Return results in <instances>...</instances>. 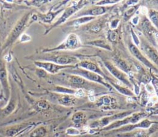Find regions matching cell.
I'll return each instance as SVG.
<instances>
[{
  "instance_id": "6da1fadb",
  "label": "cell",
  "mask_w": 158,
  "mask_h": 137,
  "mask_svg": "<svg viewBox=\"0 0 158 137\" xmlns=\"http://www.w3.org/2000/svg\"><path fill=\"white\" fill-rule=\"evenodd\" d=\"M80 46L81 42L78 37L74 33H71L69 35L63 43H62L57 48L48 51H53L56 50H75L78 48Z\"/></svg>"
},
{
  "instance_id": "7a4b0ae2",
  "label": "cell",
  "mask_w": 158,
  "mask_h": 137,
  "mask_svg": "<svg viewBox=\"0 0 158 137\" xmlns=\"http://www.w3.org/2000/svg\"><path fill=\"white\" fill-rule=\"evenodd\" d=\"M28 19V14H27L24 15L20 20L17 22L15 27L12 30L7 42L6 43V46H7L8 45L12 44L14 40L17 39V38L19 37V35L20 34V33L22 32L23 29L25 27V25L27 24V22Z\"/></svg>"
},
{
  "instance_id": "3957f363",
  "label": "cell",
  "mask_w": 158,
  "mask_h": 137,
  "mask_svg": "<svg viewBox=\"0 0 158 137\" xmlns=\"http://www.w3.org/2000/svg\"><path fill=\"white\" fill-rule=\"evenodd\" d=\"M48 61H52L55 64L64 66L70 63H75L77 61V58L73 56H69L65 55H59V56H50L45 58Z\"/></svg>"
},
{
  "instance_id": "277c9868",
  "label": "cell",
  "mask_w": 158,
  "mask_h": 137,
  "mask_svg": "<svg viewBox=\"0 0 158 137\" xmlns=\"http://www.w3.org/2000/svg\"><path fill=\"white\" fill-rule=\"evenodd\" d=\"M35 64L39 68H43L48 72L54 74L57 73L60 69L65 68L67 66H60L54 63L51 62H43V61H35Z\"/></svg>"
},
{
  "instance_id": "5b68a950",
  "label": "cell",
  "mask_w": 158,
  "mask_h": 137,
  "mask_svg": "<svg viewBox=\"0 0 158 137\" xmlns=\"http://www.w3.org/2000/svg\"><path fill=\"white\" fill-rule=\"evenodd\" d=\"M144 115L143 113H137V114H135V115H133L131 117H127L126 118H125L124 120H121V121H119V122H117L116 123H112V125H109L107 128H105L106 130H109V129H112V128H117V127H118V126H122L123 125H125V124H127L129 122H132V123H136L137 121H138L140 118H141L142 117H143Z\"/></svg>"
},
{
  "instance_id": "8992f818",
  "label": "cell",
  "mask_w": 158,
  "mask_h": 137,
  "mask_svg": "<svg viewBox=\"0 0 158 137\" xmlns=\"http://www.w3.org/2000/svg\"><path fill=\"white\" fill-rule=\"evenodd\" d=\"M0 81L4 91L7 93H8L9 85H8L7 75V72L6 69V66L1 60H0Z\"/></svg>"
},
{
  "instance_id": "52a82bcc",
  "label": "cell",
  "mask_w": 158,
  "mask_h": 137,
  "mask_svg": "<svg viewBox=\"0 0 158 137\" xmlns=\"http://www.w3.org/2000/svg\"><path fill=\"white\" fill-rule=\"evenodd\" d=\"M78 74L81 75L83 77H86L87 79L93 81H97V82H101L102 84L106 85V86H108L107 84L104 83V82L102 80V78L101 77V76H99L97 73L91 72V71H85V70H80L78 71Z\"/></svg>"
},
{
  "instance_id": "ba28073f",
  "label": "cell",
  "mask_w": 158,
  "mask_h": 137,
  "mask_svg": "<svg viewBox=\"0 0 158 137\" xmlns=\"http://www.w3.org/2000/svg\"><path fill=\"white\" fill-rule=\"evenodd\" d=\"M83 5H80V3L77 4V6H72L70 7L68 9H67L65 10V11L64 12V13L63 14V15H62L61 18L59 19V20L57 22V23L55 24V25H58L59 24H61L62 22H64L66 19H67L72 14H73L75 12H76L78 9H79L80 7H81V6Z\"/></svg>"
},
{
  "instance_id": "9c48e42d",
  "label": "cell",
  "mask_w": 158,
  "mask_h": 137,
  "mask_svg": "<svg viewBox=\"0 0 158 137\" xmlns=\"http://www.w3.org/2000/svg\"><path fill=\"white\" fill-rule=\"evenodd\" d=\"M106 66L110 70V71L113 74V75L116 76L118 79H119L122 82L127 83V84L128 83L127 79L126 77L127 76H125L123 74V73H121L120 71H118L117 69H116L112 64H110L109 63H106Z\"/></svg>"
},
{
  "instance_id": "30bf717a",
  "label": "cell",
  "mask_w": 158,
  "mask_h": 137,
  "mask_svg": "<svg viewBox=\"0 0 158 137\" xmlns=\"http://www.w3.org/2000/svg\"><path fill=\"white\" fill-rule=\"evenodd\" d=\"M130 50L131 53L136 56L137 59H138L139 61H141L142 63H143L144 64L149 67H152L151 63L141 53V52L138 50L136 47H135L133 45L130 46Z\"/></svg>"
},
{
  "instance_id": "8fae6325",
  "label": "cell",
  "mask_w": 158,
  "mask_h": 137,
  "mask_svg": "<svg viewBox=\"0 0 158 137\" xmlns=\"http://www.w3.org/2000/svg\"><path fill=\"white\" fill-rule=\"evenodd\" d=\"M78 65L83 68H85L88 69L89 71H91L93 73H98V74H102L100 69L98 68V67L95 65L94 63L91 62H87V61H83L81 62L78 64Z\"/></svg>"
},
{
  "instance_id": "7c38bea8",
  "label": "cell",
  "mask_w": 158,
  "mask_h": 137,
  "mask_svg": "<svg viewBox=\"0 0 158 137\" xmlns=\"http://www.w3.org/2000/svg\"><path fill=\"white\" fill-rule=\"evenodd\" d=\"M46 133V130L44 127H38L33 130L30 135V137H44Z\"/></svg>"
},
{
  "instance_id": "4fadbf2b",
  "label": "cell",
  "mask_w": 158,
  "mask_h": 137,
  "mask_svg": "<svg viewBox=\"0 0 158 137\" xmlns=\"http://www.w3.org/2000/svg\"><path fill=\"white\" fill-rule=\"evenodd\" d=\"M69 95H64L59 99V101L60 104L64 105H72L75 102V99Z\"/></svg>"
},
{
  "instance_id": "5bb4252c",
  "label": "cell",
  "mask_w": 158,
  "mask_h": 137,
  "mask_svg": "<svg viewBox=\"0 0 158 137\" xmlns=\"http://www.w3.org/2000/svg\"><path fill=\"white\" fill-rule=\"evenodd\" d=\"M106 11V9L104 8V7H94L93 9H92L91 10L88 11V12L86 13V15H89L90 16L91 15H100L101 14L104 13Z\"/></svg>"
},
{
  "instance_id": "9a60e30c",
  "label": "cell",
  "mask_w": 158,
  "mask_h": 137,
  "mask_svg": "<svg viewBox=\"0 0 158 137\" xmlns=\"http://www.w3.org/2000/svg\"><path fill=\"white\" fill-rule=\"evenodd\" d=\"M145 50L147 55L152 59V60L154 61L155 63H158V54L156 53V51H155L149 46H148L146 48L145 47Z\"/></svg>"
},
{
  "instance_id": "2e32d148",
  "label": "cell",
  "mask_w": 158,
  "mask_h": 137,
  "mask_svg": "<svg viewBox=\"0 0 158 137\" xmlns=\"http://www.w3.org/2000/svg\"><path fill=\"white\" fill-rule=\"evenodd\" d=\"M69 81L70 82L75 84H83L85 82V81L83 77L80 76H73L70 77Z\"/></svg>"
},
{
  "instance_id": "e0dca14e",
  "label": "cell",
  "mask_w": 158,
  "mask_h": 137,
  "mask_svg": "<svg viewBox=\"0 0 158 137\" xmlns=\"http://www.w3.org/2000/svg\"><path fill=\"white\" fill-rule=\"evenodd\" d=\"M94 19V17H91V16H89V17H81L80 19H78L77 20H75V21H73V25H80L81 24L85 23L86 22L89 21L92 19Z\"/></svg>"
},
{
  "instance_id": "ac0fdd59",
  "label": "cell",
  "mask_w": 158,
  "mask_h": 137,
  "mask_svg": "<svg viewBox=\"0 0 158 137\" xmlns=\"http://www.w3.org/2000/svg\"><path fill=\"white\" fill-rule=\"evenodd\" d=\"M83 119H84V117L82 113H77L75 115H74L73 117V121L74 122V123L77 124L80 123L83 120Z\"/></svg>"
},
{
  "instance_id": "d6986e66",
  "label": "cell",
  "mask_w": 158,
  "mask_h": 137,
  "mask_svg": "<svg viewBox=\"0 0 158 137\" xmlns=\"http://www.w3.org/2000/svg\"><path fill=\"white\" fill-rule=\"evenodd\" d=\"M150 19L151 21L155 24V25L158 28V12L154 11L150 13Z\"/></svg>"
},
{
  "instance_id": "ffe728a7",
  "label": "cell",
  "mask_w": 158,
  "mask_h": 137,
  "mask_svg": "<svg viewBox=\"0 0 158 137\" xmlns=\"http://www.w3.org/2000/svg\"><path fill=\"white\" fill-rule=\"evenodd\" d=\"M38 107L41 108H43V109H44V108H46L48 107V104L44 101H41L39 104H38Z\"/></svg>"
},
{
  "instance_id": "44dd1931",
  "label": "cell",
  "mask_w": 158,
  "mask_h": 137,
  "mask_svg": "<svg viewBox=\"0 0 158 137\" xmlns=\"http://www.w3.org/2000/svg\"><path fill=\"white\" fill-rule=\"evenodd\" d=\"M75 95H76V96H78V97H83L85 95V93L82 89H79Z\"/></svg>"
},
{
  "instance_id": "7402d4cb",
  "label": "cell",
  "mask_w": 158,
  "mask_h": 137,
  "mask_svg": "<svg viewBox=\"0 0 158 137\" xmlns=\"http://www.w3.org/2000/svg\"><path fill=\"white\" fill-rule=\"evenodd\" d=\"M114 36H116V34H115V33L114 34ZM110 37H114V35H112V34H110ZM110 40H113V38H112V37L110 38Z\"/></svg>"
}]
</instances>
